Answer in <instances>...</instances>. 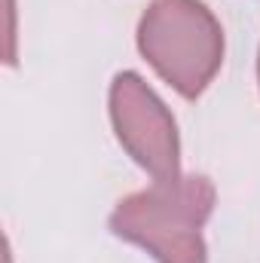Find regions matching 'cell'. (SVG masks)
<instances>
[{
	"label": "cell",
	"mask_w": 260,
	"mask_h": 263,
	"mask_svg": "<svg viewBox=\"0 0 260 263\" xmlns=\"http://www.w3.org/2000/svg\"><path fill=\"white\" fill-rule=\"evenodd\" d=\"M214 184L205 175H175L126 196L110 214L114 236L141 245L156 263H205V223Z\"/></svg>",
	"instance_id": "1"
},
{
	"label": "cell",
	"mask_w": 260,
	"mask_h": 263,
	"mask_svg": "<svg viewBox=\"0 0 260 263\" xmlns=\"http://www.w3.org/2000/svg\"><path fill=\"white\" fill-rule=\"evenodd\" d=\"M138 49L184 98H199L224 65V28L202 0H153L138 22Z\"/></svg>",
	"instance_id": "2"
},
{
	"label": "cell",
	"mask_w": 260,
	"mask_h": 263,
	"mask_svg": "<svg viewBox=\"0 0 260 263\" xmlns=\"http://www.w3.org/2000/svg\"><path fill=\"white\" fill-rule=\"evenodd\" d=\"M110 123L126 153L153 181L181 175V138L175 117L141 73L123 70L114 77Z\"/></svg>",
	"instance_id": "3"
},
{
	"label": "cell",
	"mask_w": 260,
	"mask_h": 263,
	"mask_svg": "<svg viewBox=\"0 0 260 263\" xmlns=\"http://www.w3.org/2000/svg\"><path fill=\"white\" fill-rule=\"evenodd\" d=\"M257 80H260V59H257Z\"/></svg>",
	"instance_id": "4"
}]
</instances>
